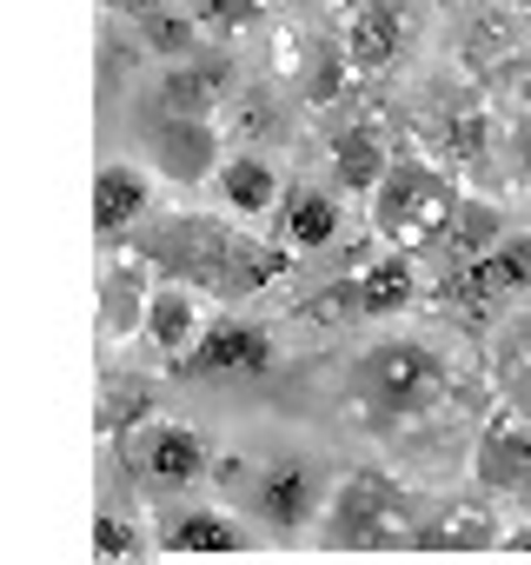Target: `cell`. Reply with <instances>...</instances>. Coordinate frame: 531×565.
Returning a JSON list of instances; mask_svg holds the SVG:
<instances>
[{
	"instance_id": "obj_31",
	"label": "cell",
	"mask_w": 531,
	"mask_h": 565,
	"mask_svg": "<svg viewBox=\"0 0 531 565\" xmlns=\"http://www.w3.org/2000/svg\"><path fill=\"white\" fill-rule=\"evenodd\" d=\"M518 100H524V114H531V61L518 67Z\"/></svg>"
},
{
	"instance_id": "obj_33",
	"label": "cell",
	"mask_w": 531,
	"mask_h": 565,
	"mask_svg": "<svg viewBox=\"0 0 531 565\" xmlns=\"http://www.w3.org/2000/svg\"><path fill=\"white\" fill-rule=\"evenodd\" d=\"M518 413H524V419H531V380H524V386H518Z\"/></svg>"
},
{
	"instance_id": "obj_9",
	"label": "cell",
	"mask_w": 531,
	"mask_h": 565,
	"mask_svg": "<svg viewBox=\"0 0 531 565\" xmlns=\"http://www.w3.org/2000/svg\"><path fill=\"white\" fill-rule=\"evenodd\" d=\"M153 160H160L166 180L199 186V180H213V167L226 160V153H219V127H213V120H193V114H160V120H153Z\"/></svg>"
},
{
	"instance_id": "obj_28",
	"label": "cell",
	"mask_w": 531,
	"mask_h": 565,
	"mask_svg": "<svg viewBox=\"0 0 531 565\" xmlns=\"http://www.w3.org/2000/svg\"><path fill=\"white\" fill-rule=\"evenodd\" d=\"M94 545H100V558L113 565V558H127V552H140V532L120 519V512H100V525H94Z\"/></svg>"
},
{
	"instance_id": "obj_15",
	"label": "cell",
	"mask_w": 531,
	"mask_h": 565,
	"mask_svg": "<svg viewBox=\"0 0 531 565\" xmlns=\"http://www.w3.org/2000/svg\"><path fill=\"white\" fill-rule=\"evenodd\" d=\"M273 213H280V239H286L293 253H319V246H333L339 226H346V206H339L333 186H286Z\"/></svg>"
},
{
	"instance_id": "obj_22",
	"label": "cell",
	"mask_w": 531,
	"mask_h": 565,
	"mask_svg": "<svg viewBox=\"0 0 531 565\" xmlns=\"http://www.w3.org/2000/svg\"><path fill=\"white\" fill-rule=\"evenodd\" d=\"M498 239H505V213H498L491 200H465V193H458L452 226H445V239H438V246H445L458 266H472V259H485Z\"/></svg>"
},
{
	"instance_id": "obj_25",
	"label": "cell",
	"mask_w": 531,
	"mask_h": 565,
	"mask_svg": "<svg viewBox=\"0 0 531 565\" xmlns=\"http://www.w3.org/2000/svg\"><path fill=\"white\" fill-rule=\"evenodd\" d=\"M133 28H140V47H153L160 61H186V54H199V21H193V14H166L160 0H153V8H147Z\"/></svg>"
},
{
	"instance_id": "obj_2",
	"label": "cell",
	"mask_w": 531,
	"mask_h": 565,
	"mask_svg": "<svg viewBox=\"0 0 531 565\" xmlns=\"http://www.w3.org/2000/svg\"><path fill=\"white\" fill-rule=\"evenodd\" d=\"M438 386H445V366L419 340H379L353 373V399H359V413H372V426L425 413L438 399Z\"/></svg>"
},
{
	"instance_id": "obj_11",
	"label": "cell",
	"mask_w": 531,
	"mask_h": 565,
	"mask_svg": "<svg viewBox=\"0 0 531 565\" xmlns=\"http://www.w3.org/2000/svg\"><path fill=\"white\" fill-rule=\"evenodd\" d=\"M147 273H153V259L147 253H127L120 239L107 246V259H100V327H107V340H120V333H133L140 327V313H147Z\"/></svg>"
},
{
	"instance_id": "obj_19",
	"label": "cell",
	"mask_w": 531,
	"mask_h": 565,
	"mask_svg": "<svg viewBox=\"0 0 531 565\" xmlns=\"http://www.w3.org/2000/svg\"><path fill=\"white\" fill-rule=\"evenodd\" d=\"M412 539L432 545V552H472V545H498L505 532H498L491 505H478V499H445V505L425 512V525H419Z\"/></svg>"
},
{
	"instance_id": "obj_8",
	"label": "cell",
	"mask_w": 531,
	"mask_h": 565,
	"mask_svg": "<svg viewBox=\"0 0 531 565\" xmlns=\"http://www.w3.org/2000/svg\"><path fill=\"white\" fill-rule=\"evenodd\" d=\"M472 472H478L485 492H511L518 499V486L531 479V419L511 413V406L491 413L485 433H478V446H472Z\"/></svg>"
},
{
	"instance_id": "obj_34",
	"label": "cell",
	"mask_w": 531,
	"mask_h": 565,
	"mask_svg": "<svg viewBox=\"0 0 531 565\" xmlns=\"http://www.w3.org/2000/svg\"><path fill=\"white\" fill-rule=\"evenodd\" d=\"M518 499H524V505H531V479H524V486H518Z\"/></svg>"
},
{
	"instance_id": "obj_20",
	"label": "cell",
	"mask_w": 531,
	"mask_h": 565,
	"mask_svg": "<svg viewBox=\"0 0 531 565\" xmlns=\"http://www.w3.org/2000/svg\"><path fill=\"white\" fill-rule=\"evenodd\" d=\"M160 545H166V552H239L246 532H239L232 512H219V505H180V512H166Z\"/></svg>"
},
{
	"instance_id": "obj_1",
	"label": "cell",
	"mask_w": 531,
	"mask_h": 565,
	"mask_svg": "<svg viewBox=\"0 0 531 565\" xmlns=\"http://www.w3.org/2000/svg\"><path fill=\"white\" fill-rule=\"evenodd\" d=\"M452 206H458V186L432 160L392 153V167L372 186V233L392 253H432L445 239V226H452Z\"/></svg>"
},
{
	"instance_id": "obj_4",
	"label": "cell",
	"mask_w": 531,
	"mask_h": 565,
	"mask_svg": "<svg viewBox=\"0 0 531 565\" xmlns=\"http://www.w3.org/2000/svg\"><path fill=\"white\" fill-rule=\"evenodd\" d=\"M127 466L147 492H193L206 472H213V446L193 433V426H173V419H153V426H133L127 433Z\"/></svg>"
},
{
	"instance_id": "obj_17",
	"label": "cell",
	"mask_w": 531,
	"mask_h": 565,
	"mask_svg": "<svg viewBox=\"0 0 531 565\" xmlns=\"http://www.w3.org/2000/svg\"><path fill=\"white\" fill-rule=\"evenodd\" d=\"M326 160H333V186L339 193H372L379 173L392 167V147H386V134L372 120H353V127H333Z\"/></svg>"
},
{
	"instance_id": "obj_24",
	"label": "cell",
	"mask_w": 531,
	"mask_h": 565,
	"mask_svg": "<svg viewBox=\"0 0 531 565\" xmlns=\"http://www.w3.org/2000/svg\"><path fill=\"white\" fill-rule=\"evenodd\" d=\"M286 253H293L286 239H280V246H232L219 287H226V294H259V287H273V279L286 273Z\"/></svg>"
},
{
	"instance_id": "obj_5",
	"label": "cell",
	"mask_w": 531,
	"mask_h": 565,
	"mask_svg": "<svg viewBox=\"0 0 531 565\" xmlns=\"http://www.w3.org/2000/svg\"><path fill=\"white\" fill-rule=\"evenodd\" d=\"M273 373V333L266 327H246V320H213L199 327V340L180 353V380H259Z\"/></svg>"
},
{
	"instance_id": "obj_13",
	"label": "cell",
	"mask_w": 531,
	"mask_h": 565,
	"mask_svg": "<svg viewBox=\"0 0 531 565\" xmlns=\"http://www.w3.org/2000/svg\"><path fill=\"white\" fill-rule=\"evenodd\" d=\"M518 41H524V21H518L511 8H498V0H478V8L458 14V61H465L472 74H498V67H511Z\"/></svg>"
},
{
	"instance_id": "obj_32",
	"label": "cell",
	"mask_w": 531,
	"mask_h": 565,
	"mask_svg": "<svg viewBox=\"0 0 531 565\" xmlns=\"http://www.w3.org/2000/svg\"><path fill=\"white\" fill-rule=\"evenodd\" d=\"M511 545H518V552H531V525H518V532H511Z\"/></svg>"
},
{
	"instance_id": "obj_18",
	"label": "cell",
	"mask_w": 531,
	"mask_h": 565,
	"mask_svg": "<svg viewBox=\"0 0 531 565\" xmlns=\"http://www.w3.org/2000/svg\"><path fill=\"white\" fill-rule=\"evenodd\" d=\"M153 266H166V273H199V279H219L226 273V253H232V239L219 233V226H206V220H173L166 226V239H153V246H140Z\"/></svg>"
},
{
	"instance_id": "obj_30",
	"label": "cell",
	"mask_w": 531,
	"mask_h": 565,
	"mask_svg": "<svg viewBox=\"0 0 531 565\" xmlns=\"http://www.w3.org/2000/svg\"><path fill=\"white\" fill-rule=\"evenodd\" d=\"M147 8H153V0H107V14H133V21H140Z\"/></svg>"
},
{
	"instance_id": "obj_6",
	"label": "cell",
	"mask_w": 531,
	"mask_h": 565,
	"mask_svg": "<svg viewBox=\"0 0 531 565\" xmlns=\"http://www.w3.org/2000/svg\"><path fill=\"white\" fill-rule=\"evenodd\" d=\"M326 505V472L313 459H273L259 479H252V512L273 525V532H300L313 525Z\"/></svg>"
},
{
	"instance_id": "obj_23",
	"label": "cell",
	"mask_w": 531,
	"mask_h": 565,
	"mask_svg": "<svg viewBox=\"0 0 531 565\" xmlns=\"http://www.w3.org/2000/svg\"><path fill=\"white\" fill-rule=\"evenodd\" d=\"M472 266L485 273V287H491L498 300L531 294V233H511V226H505V239H498L485 259H472Z\"/></svg>"
},
{
	"instance_id": "obj_3",
	"label": "cell",
	"mask_w": 531,
	"mask_h": 565,
	"mask_svg": "<svg viewBox=\"0 0 531 565\" xmlns=\"http://www.w3.org/2000/svg\"><path fill=\"white\" fill-rule=\"evenodd\" d=\"M319 525H326V545H353V552H372V545H405L412 539V499L386 479V472H353L326 505H319Z\"/></svg>"
},
{
	"instance_id": "obj_7",
	"label": "cell",
	"mask_w": 531,
	"mask_h": 565,
	"mask_svg": "<svg viewBox=\"0 0 531 565\" xmlns=\"http://www.w3.org/2000/svg\"><path fill=\"white\" fill-rule=\"evenodd\" d=\"M412 41V14L399 8V0H353L346 14V34H339V54L359 67V74H379L405 54Z\"/></svg>"
},
{
	"instance_id": "obj_14",
	"label": "cell",
	"mask_w": 531,
	"mask_h": 565,
	"mask_svg": "<svg viewBox=\"0 0 531 565\" xmlns=\"http://www.w3.org/2000/svg\"><path fill=\"white\" fill-rule=\"evenodd\" d=\"M213 193H219V206L232 213V220H266V213H273L280 206V173H273V160H266V153H226L219 167H213Z\"/></svg>"
},
{
	"instance_id": "obj_21",
	"label": "cell",
	"mask_w": 531,
	"mask_h": 565,
	"mask_svg": "<svg viewBox=\"0 0 531 565\" xmlns=\"http://www.w3.org/2000/svg\"><path fill=\"white\" fill-rule=\"evenodd\" d=\"M353 294H359V313H366V320L405 313V307H412V294H419L412 253H386V259H372L366 273H353Z\"/></svg>"
},
{
	"instance_id": "obj_29",
	"label": "cell",
	"mask_w": 531,
	"mask_h": 565,
	"mask_svg": "<svg viewBox=\"0 0 531 565\" xmlns=\"http://www.w3.org/2000/svg\"><path fill=\"white\" fill-rule=\"evenodd\" d=\"M511 147H518V173H524V180H531V120H524V127H518V134H511Z\"/></svg>"
},
{
	"instance_id": "obj_10",
	"label": "cell",
	"mask_w": 531,
	"mask_h": 565,
	"mask_svg": "<svg viewBox=\"0 0 531 565\" xmlns=\"http://www.w3.org/2000/svg\"><path fill=\"white\" fill-rule=\"evenodd\" d=\"M160 114H193V120H213L226 100H232V67L213 61V54H186V61H166L160 87H153Z\"/></svg>"
},
{
	"instance_id": "obj_16",
	"label": "cell",
	"mask_w": 531,
	"mask_h": 565,
	"mask_svg": "<svg viewBox=\"0 0 531 565\" xmlns=\"http://www.w3.org/2000/svg\"><path fill=\"white\" fill-rule=\"evenodd\" d=\"M199 300H193V287L186 279H166V287H153L147 294V313H140V333H147V347L160 353V360H180L193 340H199Z\"/></svg>"
},
{
	"instance_id": "obj_26",
	"label": "cell",
	"mask_w": 531,
	"mask_h": 565,
	"mask_svg": "<svg viewBox=\"0 0 531 565\" xmlns=\"http://www.w3.org/2000/svg\"><path fill=\"white\" fill-rule=\"evenodd\" d=\"M140 419H153V393L133 386V380L107 386V399H100V433H133Z\"/></svg>"
},
{
	"instance_id": "obj_27",
	"label": "cell",
	"mask_w": 531,
	"mask_h": 565,
	"mask_svg": "<svg viewBox=\"0 0 531 565\" xmlns=\"http://www.w3.org/2000/svg\"><path fill=\"white\" fill-rule=\"evenodd\" d=\"M186 14L199 28H213V34H239V28H252L259 0H186Z\"/></svg>"
},
{
	"instance_id": "obj_35",
	"label": "cell",
	"mask_w": 531,
	"mask_h": 565,
	"mask_svg": "<svg viewBox=\"0 0 531 565\" xmlns=\"http://www.w3.org/2000/svg\"><path fill=\"white\" fill-rule=\"evenodd\" d=\"M438 8H465V0H438Z\"/></svg>"
},
{
	"instance_id": "obj_12",
	"label": "cell",
	"mask_w": 531,
	"mask_h": 565,
	"mask_svg": "<svg viewBox=\"0 0 531 565\" xmlns=\"http://www.w3.org/2000/svg\"><path fill=\"white\" fill-rule=\"evenodd\" d=\"M147 206H153V180H147L140 167L107 160V167L94 173V233H100V246L127 239V233L147 220Z\"/></svg>"
}]
</instances>
